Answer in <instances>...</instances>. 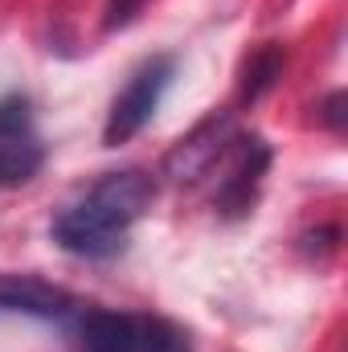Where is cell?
<instances>
[{
	"instance_id": "1",
	"label": "cell",
	"mask_w": 348,
	"mask_h": 352,
	"mask_svg": "<svg viewBox=\"0 0 348 352\" xmlns=\"http://www.w3.org/2000/svg\"><path fill=\"white\" fill-rule=\"evenodd\" d=\"M156 184L148 173H107L78 205L54 221V242L83 258H111L127 246V230L148 213Z\"/></svg>"
},
{
	"instance_id": "2",
	"label": "cell",
	"mask_w": 348,
	"mask_h": 352,
	"mask_svg": "<svg viewBox=\"0 0 348 352\" xmlns=\"http://www.w3.org/2000/svg\"><path fill=\"white\" fill-rule=\"evenodd\" d=\"M78 344L83 352H193L188 336L144 311H78Z\"/></svg>"
},
{
	"instance_id": "3",
	"label": "cell",
	"mask_w": 348,
	"mask_h": 352,
	"mask_svg": "<svg viewBox=\"0 0 348 352\" xmlns=\"http://www.w3.org/2000/svg\"><path fill=\"white\" fill-rule=\"evenodd\" d=\"M173 74H176V62L168 54H160V58H148L127 78V87L119 90V98L111 102V115H107V127H102V144L107 148H119V144H127L131 135L144 131V123L156 115Z\"/></svg>"
},
{
	"instance_id": "4",
	"label": "cell",
	"mask_w": 348,
	"mask_h": 352,
	"mask_svg": "<svg viewBox=\"0 0 348 352\" xmlns=\"http://www.w3.org/2000/svg\"><path fill=\"white\" fill-rule=\"evenodd\" d=\"M221 160H226V176H221L213 201H217V209H221L226 217H242V213H250L254 201H259L262 176L270 168V148H266L262 135L234 140Z\"/></svg>"
},
{
	"instance_id": "5",
	"label": "cell",
	"mask_w": 348,
	"mask_h": 352,
	"mask_svg": "<svg viewBox=\"0 0 348 352\" xmlns=\"http://www.w3.org/2000/svg\"><path fill=\"white\" fill-rule=\"evenodd\" d=\"M234 140H238V135H234V119H230L226 111H221V115H209L205 123H197L173 152H168L164 176H173V180H180V184L205 176L213 164H221V156L230 152Z\"/></svg>"
},
{
	"instance_id": "6",
	"label": "cell",
	"mask_w": 348,
	"mask_h": 352,
	"mask_svg": "<svg viewBox=\"0 0 348 352\" xmlns=\"http://www.w3.org/2000/svg\"><path fill=\"white\" fill-rule=\"evenodd\" d=\"M0 311L37 316V320H70L74 311H83V303L70 291L37 274H0Z\"/></svg>"
},
{
	"instance_id": "7",
	"label": "cell",
	"mask_w": 348,
	"mask_h": 352,
	"mask_svg": "<svg viewBox=\"0 0 348 352\" xmlns=\"http://www.w3.org/2000/svg\"><path fill=\"white\" fill-rule=\"evenodd\" d=\"M45 164L41 144L29 135H0V184H25Z\"/></svg>"
},
{
	"instance_id": "8",
	"label": "cell",
	"mask_w": 348,
	"mask_h": 352,
	"mask_svg": "<svg viewBox=\"0 0 348 352\" xmlns=\"http://www.w3.org/2000/svg\"><path fill=\"white\" fill-rule=\"evenodd\" d=\"M283 78V50L279 45H262L242 62V78H238V98L242 102H259L266 90Z\"/></svg>"
},
{
	"instance_id": "9",
	"label": "cell",
	"mask_w": 348,
	"mask_h": 352,
	"mask_svg": "<svg viewBox=\"0 0 348 352\" xmlns=\"http://www.w3.org/2000/svg\"><path fill=\"white\" fill-rule=\"evenodd\" d=\"M29 131H33L29 98H21V94L0 98V135H29Z\"/></svg>"
},
{
	"instance_id": "10",
	"label": "cell",
	"mask_w": 348,
	"mask_h": 352,
	"mask_svg": "<svg viewBox=\"0 0 348 352\" xmlns=\"http://www.w3.org/2000/svg\"><path fill=\"white\" fill-rule=\"evenodd\" d=\"M144 4H148V0H107V8H102V12H107L102 25H107L111 33H115V29H127V25L144 12Z\"/></svg>"
},
{
	"instance_id": "11",
	"label": "cell",
	"mask_w": 348,
	"mask_h": 352,
	"mask_svg": "<svg viewBox=\"0 0 348 352\" xmlns=\"http://www.w3.org/2000/svg\"><path fill=\"white\" fill-rule=\"evenodd\" d=\"M340 102H345V94H332V98L324 102V119H328L332 127H340Z\"/></svg>"
}]
</instances>
